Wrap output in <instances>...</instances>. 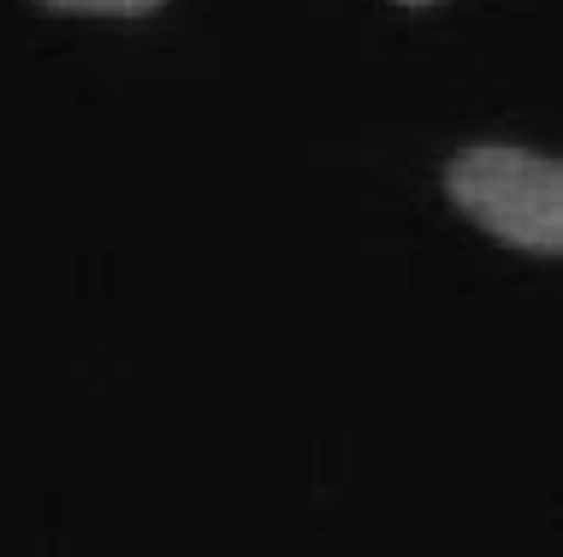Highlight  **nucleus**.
Here are the masks:
<instances>
[{"mask_svg": "<svg viewBox=\"0 0 563 557\" xmlns=\"http://www.w3.org/2000/svg\"><path fill=\"white\" fill-rule=\"evenodd\" d=\"M445 196L498 244L528 255L563 249V167L552 155L516 143L456 148L445 167Z\"/></svg>", "mask_w": 563, "mask_h": 557, "instance_id": "obj_1", "label": "nucleus"}, {"mask_svg": "<svg viewBox=\"0 0 563 557\" xmlns=\"http://www.w3.org/2000/svg\"><path fill=\"white\" fill-rule=\"evenodd\" d=\"M48 12H84V19H148L166 0H36Z\"/></svg>", "mask_w": 563, "mask_h": 557, "instance_id": "obj_2", "label": "nucleus"}]
</instances>
